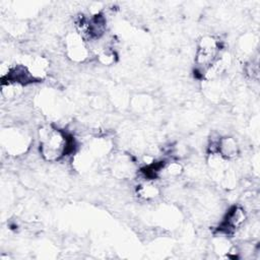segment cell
<instances>
[{"mask_svg": "<svg viewBox=\"0 0 260 260\" xmlns=\"http://www.w3.org/2000/svg\"><path fill=\"white\" fill-rule=\"evenodd\" d=\"M220 45L218 40L212 36H204L200 39L196 53L195 63L201 73H207L218 61Z\"/></svg>", "mask_w": 260, "mask_h": 260, "instance_id": "cell-2", "label": "cell"}, {"mask_svg": "<svg viewBox=\"0 0 260 260\" xmlns=\"http://www.w3.org/2000/svg\"><path fill=\"white\" fill-rule=\"evenodd\" d=\"M247 219V213L241 206H233L225 214L219 225V232L224 235H233L240 230Z\"/></svg>", "mask_w": 260, "mask_h": 260, "instance_id": "cell-3", "label": "cell"}, {"mask_svg": "<svg viewBox=\"0 0 260 260\" xmlns=\"http://www.w3.org/2000/svg\"><path fill=\"white\" fill-rule=\"evenodd\" d=\"M139 194L141 197L143 198H153L158 194V190L154 185H143L141 186V188L139 189Z\"/></svg>", "mask_w": 260, "mask_h": 260, "instance_id": "cell-6", "label": "cell"}, {"mask_svg": "<svg viewBox=\"0 0 260 260\" xmlns=\"http://www.w3.org/2000/svg\"><path fill=\"white\" fill-rule=\"evenodd\" d=\"M40 152L43 158L55 162L69 154L74 149V140L64 131L46 126L40 129Z\"/></svg>", "mask_w": 260, "mask_h": 260, "instance_id": "cell-1", "label": "cell"}, {"mask_svg": "<svg viewBox=\"0 0 260 260\" xmlns=\"http://www.w3.org/2000/svg\"><path fill=\"white\" fill-rule=\"evenodd\" d=\"M215 153L226 160L237 156L239 153V146L236 139L229 136L217 138Z\"/></svg>", "mask_w": 260, "mask_h": 260, "instance_id": "cell-4", "label": "cell"}, {"mask_svg": "<svg viewBox=\"0 0 260 260\" xmlns=\"http://www.w3.org/2000/svg\"><path fill=\"white\" fill-rule=\"evenodd\" d=\"M83 39L77 34L72 36L67 43V51L69 53L70 58L74 60H83L87 56V51L83 43Z\"/></svg>", "mask_w": 260, "mask_h": 260, "instance_id": "cell-5", "label": "cell"}]
</instances>
